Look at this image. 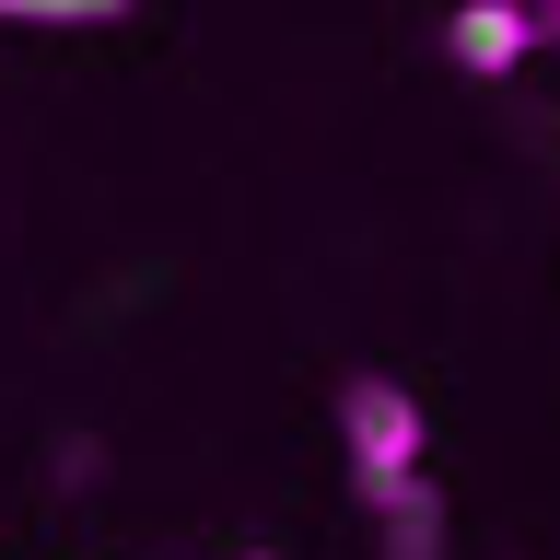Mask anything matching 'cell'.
I'll list each match as a JSON object with an SVG mask.
<instances>
[{"label":"cell","mask_w":560,"mask_h":560,"mask_svg":"<svg viewBox=\"0 0 560 560\" xmlns=\"http://www.w3.org/2000/svg\"><path fill=\"white\" fill-rule=\"evenodd\" d=\"M385 560H444V490H420L385 514Z\"/></svg>","instance_id":"3"},{"label":"cell","mask_w":560,"mask_h":560,"mask_svg":"<svg viewBox=\"0 0 560 560\" xmlns=\"http://www.w3.org/2000/svg\"><path fill=\"white\" fill-rule=\"evenodd\" d=\"M339 444H350V502L362 514H397V502H420V397L397 374H339Z\"/></svg>","instance_id":"1"},{"label":"cell","mask_w":560,"mask_h":560,"mask_svg":"<svg viewBox=\"0 0 560 560\" xmlns=\"http://www.w3.org/2000/svg\"><path fill=\"white\" fill-rule=\"evenodd\" d=\"M537 47H560V0H537V12H514V0H467L444 24V59L479 70V82H502L514 59H537Z\"/></svg>","instance_id":"2"},{"label":"cell","mask_w":560,"mask_h":560,"mask_svg":"<svg viewBox=\"0 0 560 560\" xmlns=\"http://www.w3.org/2000/svg\"><path fill=\"white\" fill-rule=\"evenodd\" d=\"M245 560H269V549H245Z\"/></svg>","instance_id":"4"}]
</instances>
